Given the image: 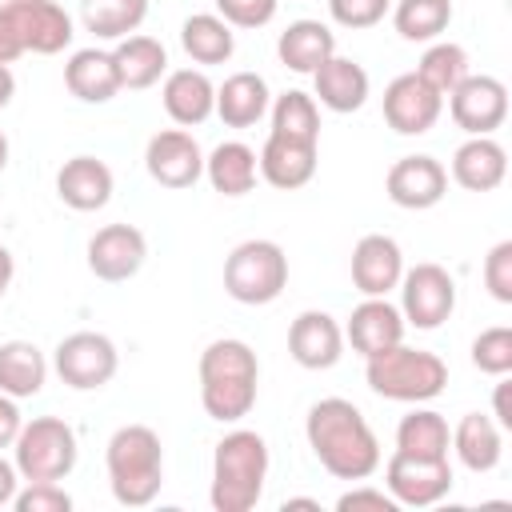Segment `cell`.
Instances as JSON below:
<instances>
[{"mask_svg":"<svg viewBox=\"0 0 512 512\" xmlns=\"http://www.w3.org/2000/svg\"><path fill=\"white\" fill-rule=\"evenodd\" d=\"M304 436L320 468L336 480H368L380 468V440L364 420V412L344 396L316 400L308 408Z\"/></svg>","mask_w":512,"mask_h":512,"instance_id":"1","label":"cell"},{"mask_svg":"<svg viewBox=\"0 0 512 512\" xmlns=\"http://www.w3.org/2000/svg\"><path fill=\"white\" fill-rule=\"evenodd\" d=\"M260 388V364L256 352L244 340H212L200 352V404L212 420L236 424L252 412Z\"/></svg>","mask_w":512,"mask_h":512,"instance_id":"2","label":"cell"},{"mask_svg":"<svg viewBox=\"0 0 512 512\" xmlns=\"http://www.w3.org/2000/svg\"><path fill=\"white\" fill-rule=\"evenodd\" d=\"M268 480V444L252 428L228 432L212 452V488L208 500L216 512H252Z\"/></svg>","mask_w":512,"mask_h":512,"instance_id":"3","label":"cell"},{"mask_svg":"<svg viewBox=\"0 0 512 512\" xmlns=\"http://www.w3.org/2000/svg\"><path fill=\"white\" fill-rule=\"evenodd\" d=\"M104 464H108V488H112L116 504L144 508L156 500V492L164 484V448L148 424L116 428L108 440Z\"/></svg>","mask_w":512,"mask_h":512,"instance_id":"4","label":"cell"},{"mask_svg":"<svg viewBox=\"0 0 512 512\" xmlns=\"http://www.w3.org/2000/svg\"><path fill=\"white\" fill-rule=\"evenodd\" d=\"M364 380L376 396L400 400V404H424L436 400L448 384V364L428 348H408L404 340L368 356Z\"/></svg>","mask_w":512,"mask_h":512,"instance_id":"5","label":"cell"},{"mask_svg":"<svg viewBox=\"0 0 512 512\" xmlns=\"http://www.w3.org/2000/svg\"><path fill=\"white\" fill-rule=\"evenodd\" d=\"M288 284V256L276 240H244L224 260V292L236 304H272Z\"/></svg>","mask_w":512,"mask_h":512,"instance_id":"6","label":"cell"},{"mask_svg":"<svg viewBox=\"0 0 512 512\" xmlns=\"http://www.w3.org/2000/svg\"><path fill=\"white\" fill-rule=\"evenodd\" d=\"M12 452L24 480H64L76 468V432L60 416H36L20 428Z\"/></svg>","mask_w":512,"mask_h":512,"instance_id":"7","label":"cell"},{"mask_svg":"<svg viewBox=\"0 0 512 512\" xmlns=\"http://www.w3.org/2000/svg\"><path fill=\"white\" fill-rule=\"evenodd\" d=\"M396 288H400V316H404V324H412L420 332L440 328L452 316V308H456V280L440 264L404 268Z\"/></svg>","mask_w":512,"mask_h":512,"instance_id":"8","label":"cell"},{"mask_svg":"<svg viewBox=\"0 0 512 512\" xmlns=\"http://www.w3.org/2000/svg\"><path fill=\"white\" fill-rule=\"evenodd\" d=\"M384 484L400 508H428L452 492V464H448V456L392 452L384 464Z\"/></svg>","mask_w":512,"mask_h":512,"instance_id":"9","label":"cell"},{"mask_svg":"<svg viewBox=\"0 0 512 512\" xmlns=\"http://www.w3.org/2000/svg\"><path fill=\"white\" fill-rule=\"evenodd\" d=\"M52 368L68 388L92 392V388H104L116 376L120 356H116V344L104 332H72L56 344Z\"/></svg>","mask_w":512,"mask_h":512,"instance_id":"10","label":"cell"},{"mask_svg":"<svg viewBox=\"0 0 512 512\" xmlns=\"http://www.w3.org/2000/svg\"><path fill=\"white\" fill-rule=\"evenodd\" d=\"M448 112L456 120V128H464L468 136H492L504 116H508V88L496 76H464L452 92H448Z\"/></svg>","mask_w":512,"mask_h":512,"instance_id":"11","label":"cell"},{"mask_svg":"<svg viewBox=\"0 0 512 512\" xmlns=\"http://www.w3.org/2000/svg\"><path fill=\"white\" fill-rule=\"evenodd\" d=\"M144 168L160 188H192L204 176V152L188 128H164L148 140Z\"/></svg>","mask_w":512,"mask_h":512,"instance_id":"12","label":"cell"},{"mask_svg":"<svg viewBox=\"0 0 512 512\" xmlns=\"http://www.w3.org/2000/svg\"><path fill=\"white\" fill-rule=\"evenodd\" d=\"M440 112L444 96L432 92L416 72H404L384 88V120L400 136H424L440 120Z\"/></svg>","mask_w":512,"mask_h":512,"instance_id":"13","label":"cell"},{"mask_svg":"<svg viewBox=\"0 0 512 512\" xmlns=\"http://www.w3.org/2000/svg\"><path fill=\"white\" fill-rule=\"evenodd\" d=\"M144 256H148V240L136 224H104L88 240V268L96 280H108V284L132 280Z\"/></svg>","mask_w":512,"mask_h":512,"instance_id":"14","label":"cell"},{"mask_svg":"<svg viewBox=\"0 0 512 512\" xmlns=\"http://www.w3.org/2000/svg\"><path fill=\"white\" fill-rule=\"evenodd\" d=\"M384 188H388V200L392 204H400L408 212H424V208H432V204L444 200L448 172H444V164L436 156H404V160H396L388 168Z\"/></svg>","mask_w":512,"mask_h":512,"instance_id":"15","label":"cell"},{"mask_svg":"<svg viewBox=\"0 0 512 512\" xmlns=\"http://www.w3.org/2000/svg\"><path fill=\"white\" fill-rule=\"evenodd\" d=\"M16 28H20V40H24V52H36V56H56L72 44V16L56 4V0H4Z\"/></svg>","mask_w":512,"mask_h":512,"instance_id":"16","label":"cell"},{"mask_svg":"<svg viewBox=\"0 0 512 512\" xmlns=\"http://www.w3.org/2000/svg\"><path fill=\"white\" fill-rule=\"evenodd\" d=\"M288 352H292V360H296L300 368L324 372V368H332V364L344 356V328H340L328 312L308 308V312H300V316L292 320V328H288Z\"/></svg>","mask_w":512,"mask_h":512,"instance_id":"17","label":"cell"},{"mask_svg":"<svg viewBox=\"0 0 512 512\" xmlns=\"http://www.w3.org/2000/svg\"><path fill=\"white\" fill-rule=\"evenodd\" d=\"M404 276V252L392 236L368 232L352 248V284L364 296H388Z\"/></svg>","mask_w":512,"mask_h":512,"instance_id":"18","label":"cell"},{"mask_svg":"<svg viewBox=\"0 0 512 512\" xmlns=\"http://www.w3.org/2000/svg\"><path fill=\"white\" fill-rule=\"evenodd\" d=\"M404 328H408V324H404L400 308L388 304V296H364V300L352 308L348 324H344V340L352 344V352H360V356L368 360V356H376V352L400 344V340H404Z\"/></svg>","mask_w":512,"mask_h":512,"instance_id":"19","label":"cell"},{"mask_svg":"<svg viewBox=\"0 0 512 512\" xmlns=\"http://www.w3.org/2000/svg\"><path fill=\"white\" fill-rule=\"evenodd\" d=\"M256 164H260V176H264L272 188L292 192V188H304V184L316 176V144H308V140H288V136L268 132V140H264Z\"/></svg>","mask_w":512,"mask_h":512,"instance_id":"20","label":"cell"},{"mask_svg":"<svg viewBox=\"0 0 512 512\" xmlns=\"http://www.w3.org/2000/svg\"><path fill=\"white\" fill-rule=\"evenodd\" d=\"M56 196L72 212H96L112 200V168L96 156H72L56 172Z\"/></svg>","mask_w":512,"mask_h":512,"instance_id":"21","label":"cell"},{"mask_svg":"<svg viewBox=\"0 0 512 512\" xmlns=\"http://www.w3.org/2000/svg\"><path fill=\"white\" fill-rule=\"evenodd\" d=\"M164 112L180 128H196L216 112V84L200 68H176L164 76Z\"/></svg>","mask_w":512,"mask_h":512,"instance_id":"22","label":"cell"},{"mask_svg":"<svg viewBox=\"0 0 512 512\" xmlns=\"http://www.w3.org/2000/svg\"><path fill=\"white\" fill-rule=\"evenodd\" d=\"M508 176V152L492 136H468L452 152V180L468 192H492Z\"/></svg>","mask_w":512,"mask_h":512,"instance_id":"23","label":"cell"},{"mask_svg":"<svg viewBox=\"0 0 512 512\" xmlns=\"http://www.w3.org/2000/svg\"><path fill=\"white\" fill-rule=\"evenodd\" d=\"M64 84L84 104H108L120 92V72L112 52L104 48H76L64 64Z\"/></svg>","mask_w":512,"mask_h":512,"instance_id":"24","label":"cell"},{"mask_svg":"<svg viewBox=\"0 0 512 512\" xmlns=\"http://www.w3.org/2000/svg\"><path fill=\"white\" fill-rule=\"evenodd\" d=\"M276 56L284 68L312 76L328 56H336V32L320 20H292L276 40Z\"/></svg>","mask_w":512,"mask_h":512,"instance_id":"25","label":"cell"},{"mask_svg":"<svg viewBox=\"0 0 512 512\" xmlns=\"http://www.w3.org/2000/svg\"><path fill=\"white\" fill-rule=\"evenodd\" d=\"M312 84L328 112H356L368 100V72L348 56H328L312 72Z\"/></svg>","mask_w":512,"mask_h":512,"instance_id":"26","label":"cell"},{"mask_svg":"<svg viewBox=\"0 0 512 512\" xmlns=\"http://www.w3.org/2000/svg\"><path fill=\"white\" fill-rule=\"evenodd\" d=\"M272 104L268 80L256 72H232L220 88H216V116L228 128H252Z\"/></svg>","mask_w":512,"mask_h":512,"instance_id":"27","label":"cell"},{"mask_svg":"<svg viewBox=\"0 0 512 512\" xmlns=\"http://www.w3.org/2000/svg\"><path fill=\"white\" fill-rule=\"evenodd\" d=\"M204 176L220 196H244L256 188L260 164L244 140H224L204 156Z\"/></svg>","mask_w":512,"mask_h":512,"instance_id":"28","label":"cell"},{"mask_svg":"<svg viewBox=\"0 0 512 512\" xmlns=\"http://www.w3.org/2000/svg\"><path fill=\"white\" fill-rule=\"evenodd\" d=\"M452 448L468 472H492L504 456V432L492 416L468 412V416H460V424L452 432Z\"/></svg>","mask_w":512,"mask_h":512,"instance_id":"29","label":"cell"},{"mask_svg":"<svg viewBox=\"0 0 512 512\" xmlns=\"http://www.w3.org/2000/svg\"><path fill=\"white\" fill-rule=\"evenodd\" d=\"M116 72H120V88H152L164 72H168V52L156 36H124L112 48Z\"/></svg>","mask_w":512,"mask_h":512,"instance_id":"30","label":"cell"},{"mask_svg":"<svg viewBox=\"0 0 512 512\" xmlns=\"http://www.w3.org/2000/svg\"><path fill=\"white\" fill-rule=\"evenodd\" d=\"M48 380V360L32 340H4L0 344V392L12 400L36 396Z\"/></svg>","mask_w":512,"mask_h":512,"instance_id":"31","label":"cell"},{"mask_svg":"<svg viewBox=\"0 0 512 512\" xmlns=\"http://www.w3.org/2000/svg\"><path fill=\"white\" fill-rule=\"evenodd\" d=\"M180 44L196 64H224L236 52V32L216 12H196L180 24Z\"/></svg>","mask_w":512,"mask_h":512,"instance_id":"32","label":"cell"},{"mask_svg":"<svg viewBox=\"0 0 512 512\" xmlns=\"http://www.w3.org/2000/svg\"><path fill=\"white\" fill-rule=\"evenodd\" d=\"M148 16V0H80V20L96 40H124Z\"/></svg>","mask_w":512,"mask_h":512,"instance_id":"33","label":"cell"},{"mask_svg":"<svg viewBox=\"0 0 512 512\" xmlns=\"http://www.w3.org/2000/svg\"><path fill=\"white\" fill-rule=\"evenodd\" d=\"M448 444H452L448 420L440 412H432V408H412L396 424V452H408V456H448Z\"/></svg>","mask_w":512,"mask_h":512,"instance_id":"34","label":"cell"},{"mask_svg":"<svg viewBox=\"0 0 512 512\" xmlns=\"http://www.w3.org/2000/svg\"><path fill=\"white\" fill-rule=\"evenodd\" d=\"M268 112H272V132L276 136L320 144V108H316V96H308L300 88H288V92H280L268 104Z\"/></svg>","mask_w":512,"mask_h":512,"instance_id":"35","label":"cell"},{"mask_svg":"<svg viewBox=\"0 0 512 512\" xmlns=\"http://www.w3.org/2000/svg\"><path fill=\"white\" fill-rule=\"evenodd\" d=\"M392 24L404 40L428 44L452 24V0H400L392 8Z\"/></svg>","mask_w":512,"mask_h":512,"instance_id":"36","label":"cell"},{"mask_svg":"<svg viewBox=\"0 0 512 512\" xmlns=\"http://www.w3.org/2000/svg\"><path fill=\"white\" fill-rule=\"evenodd\" d=\"M416 76L432 88V92H440V96H448L464 76H468V52L460 48V44H448V40H436L424 56H420V64H416Z\"/></svg>","mask_w":512,"mask_h":512,"instance_id":"37","label":"cell"},{"mask_svg":"<svg viewBox=\"0 0 512 512\" xmlns=\"http://www.w3.org/2000/svg\"><path fill=\"white\" fill-rule=\"evenodd\" d=\"M472 364L484 376H508L512 372V328H484L472 340Z\"/></svg>","mask_w":512,"mask_h":512,"instance_id":"38","label":"cell"},{"mask_svg":"<svg viewBox=\"0 0 512 512\" xmlns=\"http://www.w3.org/2000/svg\"><path fill=\"white\" fill-rule=\"evenodd\" d=\"M12 508L16 512H68L72 508V496L56 484V480H28V488L12 496Z\"/></svg>","mask_w":512,"mask_h":512,"instance_id":"39","label":"cell"},{"mask_svg":"<svg viewBox=\"0 0 512 512\" xmlns=\"http://www.w3.org/2000/svg\"><path fill=\"white\" fill-rule=\"evenodd\" d=\"M484 288L492 292V300L512 304V240L492 244V252L484 256Z\"/></svg>","mask_w":512,"mask_h":512,"instance_id":"40","label":"cell"},{"mask_svg":"<svg viewBox=\"0 0 512 512\" xmlns=\"http://www.w3.org/2000/svg\"><path fill=\"white\" fill-rule=\"evenodd\" d=\"M392 0H328V12L340 28H372L388 16Z\"/></svg>","mask_w":512,"mask_h":512,"instance_id":"41","label":"cell"},{"mask_svg":"<svg viewBox=\"0 0 512 512\" xmlns=\"http://www.w3.org/2000/svg\"><path fill=\"white\" fill-rule=\"evenodd\" d=\"M216 12L232 28H264L276 16V0H216Z\"/></svg>","mask_w":512,"mask_h":512,"instance_id":"42","label":"cell"},{"mask_svg":"<svg viewBox=\"0 0 512 512\" xmlns=\"http://www.w3.org/2000/svg\"><path fill=\"white\" fill-rule=\"evenodd\" d=\"M360 508H372V512H396L400 504H396L388 492H380V488H352V492H344V496L336 500V512H360Z\"/></svg>","mask_w":512,"mask_h":512,"instance_id":"43","label":"cell"},{"mask_svg":"<svg viewBox=\"0 0 512 512\" xmlns=\"http://www.w3.org/2000/svg\"><path fill=\"white\" fill-rule=\"evenodd\" d=\"M16 56H24V40H20V28H16L8 4H0V64H12Z\"/></svg>","mask_w":512,"mask_h":512,"instance_id":"44","label":"cell"},{"mask_svg":"<svg viewBox=\"0 0 512 512\" xmlns=\"http://www.w3.org/2000/svg\"><path fill=\"white\" fill-rule=\"evenodd\" d=\"M20 428H24V416H20L16 400L8 392H0V448H12L16 436H20Z\"/></svg>","mask_w":512,"mask_h":512,"instance_id":"45","label":"cell"},{"mask_svg":"<svg viewBox=\"0 0 512 512\" xmlns=\"http://www.w3.org/2000/svg\"><path fill=\"white\" fill-rule=\"evenodd\" d=\"M500 384H496V392H492V420L500 424V428H512V408H508V380L504 376H496Z\"/></svg>","mask_w":512,"mask_h":512,"instance_id":"46","label":"cell"},{"mask_svg":"<svg viewBox=\"0 0 512 512\" xmlns=\"http://www.w3.org/2000/svg\"><path fill=\"white\" fill-rule=\"evenodd\" d=\"M16 484H20V472H16V464H8V460L0 456V508H4V504H12V496H16Z\"/></svg>","mask_w":512,"mask_h":512,"instance_id":"47","label":"cell"},{"mask_svg":"<svg viewBox=\"0 0 512 512\" xmlns=\"http://www.w3.org/2000/svg\"><path fill=\"white\" fill-rule=\"evenodd\" d=\"M12 96H16V76H12L8 64H0V108H8Z\"/></svg>","mask_w":512,"mask_h":512,"instance_id":"48","label":"cell"},{"mask_svg":"<svg viewBox=\"0 0 512 512\" xmlns=\"http://www.w3.org/2000/svg\"><path fill=\"white\" fill-rule=\"evenodd\" d=\"M12 272H16V264H12V252L0 244V296L8 292V284H12Z\"/></svg>","mask_w":512,"mask_h":512,"instance_id":"49","label":"cell"},{"mask_svg":"<svg viewBox=\"0 0 512 512\" xmlns=\"http://www.w3.org/2000/svg\"><path fill=\"white\" fill-rule=\"evenodd\" d=\"M292 508H308V512H320V504H316L312 496H292V500H284V512H292Z\"/></svg>","mask_w":512,"mask_h":512,"instance_id":"50","label":"cell"},{"mask_svg":"<svg viewBox=\"0 0 512 512\" xmlns=\"http://www.w3.org/2000/svg\"><path fill=\"white\" fill-rule=\"evenodd\" d=\"M4 168H8V136L0 132V172H4Z\"/></svg>","mask_w":512,"mask_h":512,"instance_id":"51","label":"cell"}]
</instances>
